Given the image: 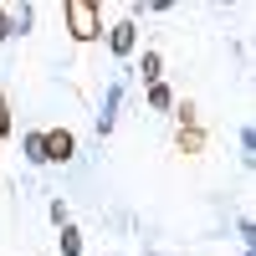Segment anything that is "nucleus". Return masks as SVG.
I'll return each mask as SVG.
<instances>
[{
	"label": "nucleus",
	"mask_w": 256,
	"mask_h": 256,
	"mask_svg": "<svg viewBox=\"0 0 256 256\" xmlns=\"http://www.w3.org/2000/svg\"><path fill=\"white\" fill-rule=\"evenodd\" d=\"M62 16H67L72 41H98V36H102V16H98L92 0H67V6H62Z\"/></svg>",
	"instance_id": "1"
},
{
	"label": "nucleus",
	"mask_w": 256,
	"mask_h": 256,
	"mask_svg": "<svg viewBox=\"0 0 256 256\" xmlns=\"http://www.w3.org/2000/svg\"><path fill=\"white\" fill-rule=\"evenodd\" d=\"M134 46H138V26L134 20H118V26L108 31V52L123 62V56H134Z\"/></svg>",
	"instance_id": "2"
},
{
	"label": "nucleus",
	"mask_w": 256,
	"mask_h": 256,
	"mask_svg": "<svg viewBox=\"0 0 256 256\" xmlns=\"http://www.w3.org/2000/svg\"><path fill=\"white\" fill-rule=\"evenodd\" d=\"M77 154V138L67 134V128H52V134H46V164H67Z\"/></svg>",
	"instance_id": "3"
},
{
	"label": "nucleus",
	"mask_w": 256,
	"mask_h": 256,
	"mask_svg": "<svg viewBox=\"0 0 256 256\" xmlns=\"http://www.w3.org/2000/svg\"><path fill=\"white\" fill-rule=\"evenodd\" d=\"M20 148H26V159H31V164H46V134H36V128H31V134L20 138Z\"/></svg>",
	"instance_id": "4"
},
{
	"label": "nucleus",
	"mask_w": 256,
	"mask_h": 256,
	"mask_svg": "<svg viewBox=\"0 0 256 256\" xmlns=\"http://www.w3.org/2000/svg\"><path fill=\"white\" fill-rule=\"evenodd\" d=\"M148 108H154V113H164V108H174V92H169L164 82H148Z\"/></svg>",
	"instance_id": "5"
},
{
	"label": "nucleus",
	"mask_w": 256,
	"mask_h": 256,
	"mask_svg": "<svg viewBox=\"0 0 256 256\" xmlns=\"http://www.w3.org/2000/svg\"><path fill=\"white\" fill-rule=\"evenodd\" d=\"M138 72H144V82H159V72H164V56H159V52H144Z\"/></svg>",
	"instance_id": "6"
},
{
	"label": "nucleus",
	"mask_w": 256,
	"mask_h": 256,
	"mask_svg": "<svg viewBox=\"0 0 256 256\" xmlns=\"http://www.w3.org/2000/svg\"><path fill=\"white\" fill-rule=\"evenodd\" d=\"M62 256H82V230L77 226H62Z\"/></svg>",
	"instance_id": "7"
},
{
	"label": "nucleus",
	"mask_w": 256,
	"mask_h": 256,
	"mask_svg": "<svg viewBox=\"0 0 256 256\" xmlns=\"http://www.w3.org/2000/svg\"><path fill=\"white\" fill-rule=\"evenodd\" d=\"M10 128H16V123H10V98L0 92V138H10Z\"/></svg>",
	"instance_id": "8"
},
{
	"label": "nucleus",
	"mask_w": 256,
	"mask_h": 256,
	"mask_svg": "<svg viewBox=\"0 0 256 256\" xmlns=\"http://www.w3.org/2000/svg\"><path fill=\"white\" fill-rule=\"evenodd\" d=\"M16 36V16H10V6H0V41H10Z\"/></svg>",
	"instance_id": "9"
},
{
	"label": "nucleus",
	"mask_w": 256,
	"mask_h": 256,
	"mask_svg": "<svg viewBox=\"0 0 256 256\" xmlns=\"http://www.w3.org/2000/svg\"><path fill=\"white\" fill-rule=\"evenodd\" d=\"M180 148H190V154H195V148H200V128H190V134H180Z\"/></svg>",
	"instance_id": "10"
},
{
	"label": "nucleus",
	"mask_w": 256,
	"mask_h": 256,
	"mask_svg": "<svg viewBox=\"0 0 256 256\" xmlns=\"http://www.w3.org/2000/svg\"><path fill=\"white\" fill-rule=\"evenodd\" d=\"M52 220H56V226H72V216H67V205H62V200H52Z\"/></svg>",
	"instance_id": "11"
}]
</instances>
